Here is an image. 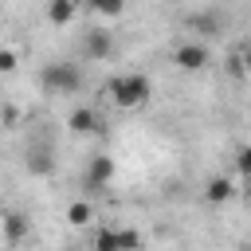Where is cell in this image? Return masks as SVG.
<instances>
[{"instance_id": "6da1fadb", "label": "cell", "mask_w": 251, "mask_h": 251, "mask_svg": "<svg viewBox=\"0 0 251 251\" xmlns=\"http://www.w3.org/2000/svg\"><path fill=\"white\" fill-rule=\"evenodd\" d=\"M110 94H114V102L122 110H133V106H145L149 102L153 82H149V75H122V78L110 82Z\"/></svg>"}, {"instance_id": "7a4b0ae2", "label": "cell", "mask_w": 251, "mask_h": 251, "mask_svg": "<svg viewBox=\"0 0 251 251\" xmlns=\"http://www.w3.org/2000/svg\"><path fill=\"white\" fill-rule=\"evenodd\" d=\"M39 86L47 94H75L82 86V71L75 63H47L39 71Z\"/></svg>"}, {"instance_id": "3957f363", "label": "cell", "mask_w": 251, "mask_h": 251, "mask_svg": "<svg viewBox=\"0 0 251 251\" xmlns=\"http://www.w3.org/2000/svg\"><path fill=\"white\" fill-rule=\"evenodd\" d=\"M110 51H114V39H110L106 27H90V31L82 35V55H86V59L102 63V59H110Z\"/></svg>"}, {"instance_id": "277c9868", "label": "cell", "mask_w": 251, "mask_h": 251, "mask_svg": "<svg viewBox=\"0 0 251 251\" xmlns=\"http://www.w3.org/2000/svg\"><path fill=\"white\" fill-rule=\"evenodd\" d=\"M208 47L204 43H180L176 47V55H173V63L180 67V71H200V67H208Z\"/></svg>"}, {"instance_id": "5b68a950", "label": "cell", "mask_w": 251, "mask_h": 251, "mask_svg": "<svg viewBox=\"0 0 251 251\" xmlns=\"http://www.w3.org/2000/svg\"><path fill=\"white\" fill-rule=\"evenodd\" d=\"M110 180H114V157L94 153L90 165H86V188H106Z\"/></svg>"}, {"instance_id": "8992f818", "label": "cell", "mask_w": 251, "mask_h": 251, "mask_svg": "<svg viewBox=\"0 0 251 251\" xmlns=\"http://www.w3.org/2000/svg\"><path fill=\"white\" fill-rule=\"evenodd\" d=\"M51 169H55L51 141H35V145H27V173H31V176H47Z\"/></svg>"}, {"instance_id": "52a82bcc", "label": "cell", "mask_w": 251, "mask_h": 251, "mask_svg": "<svg viewBox=\"0 0 251 251\" xmlns=\"http://www.w3.org/2000/svg\"><path fill=\"white\" fill-rule=\"evenodd\" d=\"M67 129H71V133H78V137H86V133H98V129H102V118H98V110L78 106V110L67 118Z\"/></svg>"}, {"instance_id": "ba28073f", "label": "cell", "mask_w": 251, "mask_h": 251, "mask_svg": "<svg viewBox=\"0 0 251 251\" xmlns=\"http://www.w3.org/2000/svg\"><path fill=\"white\" fill-rule=\"evenodd\" d=\"M0 227H4V239H8V243H24V239L31 235V220H27L24 212H8V216L0 220Z\"/></svg>"}, {"instance_id": "9c48e42d", "label": "cell", "mask_w": 251, "mask_h": 251, "mask_svg": "<svg viewBox=\"0 0 251 251\" xmlns=\"http://www.w3.org/2000/svg\"><path fill=\"white\" fill-rule=\"evenodd\" d=\"M235 192H239V188H235V180H231V176H212V180H208V188H204V200H208V204H227Z\"/></svg>"}, {"instance_id": "30bf717a", "label": "cell", "mask_w": 251, "mask_h": 251, "mask_svg": "<svg viewBox=\"0 0 251 251\" xmlns=\"http://www.w3.org/2000/svg\"><path fill=\"white\" fill-rule=\"evenodd\" d=\"M47 20H51L55 27L71 24V20H75V0H51V4H47Z\"/></svg>"}, {"instance_id": "8fae6325", "label": "cell", "mask_w": 251, "mask_h": 251, "mask_svg": "<svg viewBox=\"0 0 251 251\" xmlns=\"http://www.w3.org/2000/svg\"><path fill=\"white\" fill-rule=\"evenodd\" d=\"M94 220V204H86V200H75L71 208H67V224H75V227H86Z\"/></svg>"}, {"instance_id": "7c38bea8", "label": "cell", "mask_w": 251, "mask_h": 251, "mask_svg": "<svg viewBox=\"0 0 251 251\" xmlns=\"http://www.w3.org/2000/svg\"><path fill=\"white\" fill-rule=\"evenodd\" d=\"M90 251H118V227H98L90 239Z\"/></svg>"}, {"instance_id": "4fadbf2b", "label": "cell", "mask_w": 251, "mask_h": 251, "mask_svg": "<svg viewBox=\"0 0 251 251\" xmlns=\"http://www.w3.org/2000/svg\"><path fill=\"white\" fill-rule=\"evenodd\" d=\"M90 8H94L98 16H110V20H118V16L126 12V0H90Z\"/></svg>"}, {"instance_id": "5bb4252c", "label": "cell", "mask_w": 251, "mask_h": 251, "mask_svg": "<svg viewBox=\"0 0 251 251\" xmlns=\"http://www.w3.org/2000/svg\"><path fill=\"white\" fill-rule=\"evenodd\" d=\"M141 247V235L133 227H118V251H137Z\"/></svg>"}, {"instance_id": "9a60e30c", "label": "cell", "mask_w": 251, "mask_h": 251, "mask_svg": "<svg viewBox=\"0 0 251 251\" xmlns=\"http://www.w3.org/2000/svg\"><path fill=\"white\" fill-rule=\"evenodd\" d=\"M188 24H192V27H200L204 35H220V20H216V16H192Z\"/></svg>"}, {"instance_id": "2e32d148", "label": "cell", "mask_w": 251, "mask_h": 251, "mask_svg": "<svg viewBox=\"0 0 251 251\" xmlns=\"http://www.w3.org/2000/svg\"><path fill=\"white\" fill-rule=\"evenodd\" d=\"M16 63H20V59H16V51H8V47H0V71L8 75V71H16Z\"/></svg>"}, {"instance_id": "e0dca14e", "label": "cell", "mask_w": 251, "mask_h": 251, "mask_svg": "<svg viewBox=\"0 0 251 251\" xmlns=\"http://www.w3.org/2000/svg\"><path fill=\"white\" fill-rule=\"evenodd\" d=\"M235 169H239V176L251 169V153H247V149H239V153H235Z\"/></svg>"}, {"instance_id": "ac0fdd59", "label": "cell", "mask_w": 251, "mask_h": 251, "mask_svg": "<svg viewBox=\"0 0 251 251\" xmlns=\"http://www.w3.org/2000/svg\"><path fill=\"white\" fill-rule=\"evenodd\" d=\"M231 75H243V55H231Z\"/></svg>"}, {"instance_id": "d6986e66", "label": "cell", "mask_w": 251, "mask_h": 251, "mask_svg": "<svg viewBox=\"0 0 251 251\" xmlns=\"http://www.w3.org/2000/svg\"><path fill=\"white\" fill-rule=\"evenodd\" d=\"M67 251H78V247H67Z\"/></svg>"}]
</instances>
